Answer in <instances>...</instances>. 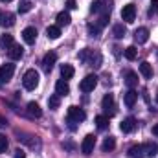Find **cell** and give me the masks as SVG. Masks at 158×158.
I'll return each instance as SVG.
<instances>
[{"instance_id":"obj_33","label":"cell","mask_w":158,"mask_h":158,"mask_svg":"<svg viewBox=\"0 0 158 158\" xmlns=\"http://www.w3.org/2000/svg\"><path fill=\"white\" fill-rule=\"evenodd\" d=\"M149 13H151V15L158 13V0H151V7H149Z\"/></svg>"},{"instance_id":"obj_34","label":"cell","mask_w":158,"mask_h":158,"mask_svg":"<svg viewBox=\"0 0 158 158\" xmlns=\"http://www.w3.org/2000/svg\"><path fill=\"white\" fill-rule=\"evenodd\" d=\"M66 7L68 9H76L77 6H76V0H66Z\"/></svg>"},{"instance_id":"obj_37","label":"cell","mask_w":158,"mask_h":158,"mask_svg":"<svg viewBox=\"0 0 158 158\" xmlns=\"http://www.w3.org/2000/svg\"><path fill=\"white\" fill-rule=\"evenodd\" d=\"M153 134H155V136H158V123L153 127Z\"/></svg>"},{"instance_id":"obj_32","label":"cell","mask_w":158,"mask_h":158,"mask_svg":"<svg viewBox=\"0 0 158 158\" xmlns=\"http://www.w3.org/2000/svg\"><path fill=\"white\" fill-rule=\"evenodd\" d=\"M6 149H7V138L0 134V153H6Z\"/></svg>"},{"instance_id":"obj_31","label":"cell","mask_w":158,"mask_h":158,"mask_svg":"<svg viewBox=\"0 0 158 158\" xmlns=\"http://www.w3.org/2000/svg\"><path fill=\"white\" fill-rule=\"evenodd\" d=\"M99 31H101V28H99L98 24H96V26H94V24H88V33H90L92 37H98Z\"/></svg>"},{"instance_id":"obj_36","label":"cell","mask_w":158,"mask_h":158,"mask_svg":"<svg viewBox=\"0 0 158 158\" xmlns=\"http://www.w3.org/2000/svg\"><path fill=\"white\" fill-rule=\"evenodd\" d=\"M4 125H7V119L4 118V116H0V127H4Z\"/></svg>"},{"instance_id":"obj_13","label":"cell","mask_w":158,"mask_h":158,"mask_svg":"<svg viewBox=\"0 0 158 158\" xmlns=\"http://www.w3.org/2000/svg\"><path fill=\"white\" fill-rule=\"evenodd\" d=\"M136 119L134 118H125L121 121V125H119V129H121V132H132L134 129H136Z\"/></svg>"},{"instance_id":"obj_29","label":"cell","mask_w":158,"mask_h":158,"mask_svg":"<svg viewBox=\"0 0 158 158\" xmlns=\"http://www.w3.org/2000/svg\"><path fill=\"white\" fill-rule=\"evenodd\" d=\"M11 44H13V37H11V35H2V37H0V46H2L4 50H9Z\"/></svg>"},{"instance_id":"obj_20","label":"cell","mask_w":158,"mask_h":158,"mask_svg":"<svg viewBox=\"0 0 158 158\" xmlns=\"http://www.w3.org/2000/svg\"><path fill=\"white\" fill-rule=\"evenodd\" d=\"M125 85H127L129 88H134V86L138 85V76H136L134 72H127V74H125Z\"/></svg>"},{"instance_id":"obj_7","label":"cell","mask_w":158,"mask_h":158,"mask_svg":"<svg viewBox=\"0 0 158 158\" xmlns=\"http://www.w3.org/2000/svg\"><path fill=\"white\" fill-rule=\"evenodd\" d=\"M136 19V7L132 6V4H127V6H123V9H121V20L123 22H132Z\"/></svg>"},{"instance_id":"obj_21","label":"cell","mask_w":158,"mask_h":158,"mask_svg":"<svg viewBox=\"0 0 158 158\" xmlns=\"http://www.w3.org/2000/svg\"><path fill=\"white\" fill-rule=\"evenodd\" d=\"M74 74H76V70H74L72 64H63V66H61V76H63V79L74 77Z\"/></svg>"},{"instance_id":"obj_10","label":"cell","mask_w":158,"mask_h":158,"mask_svg":"<svg viewBox=\"0 0 158 158\" xmlns=\"http://www.w3.org/2000/svg\"><path fill=\"white\" fill-rule=\"evenodd\" d=\"M136 99H138V92L136 90H127L125 94H123V103H125V107H134V103H136Z\"/></svg>"},{"instance_id":"obj_18","label":"cell","mask_w":158,"mask_h":158,"mask_svg":"<svg viewBox=\"0 0 158 158\" xmlns=\"http://www.w3.org/2000/svg\"><path fill=\"white\" fill-rule=\"evenodd\" d=\"M46 35H48V39H59L61 37V28L55 24V26H48L46 28Z\"/></svg>"},{"instance_id":"obj_17","label":"cell","mask_w":158,"mask_h":158,"mask_svg":"<svg viewBox=\"0 0 158 158\" xmlns=\"http://www.w3.org/2000/svg\"><path fill=\"white\" fill-rule=\"evenodd\" d=\"M72 22V19H70V13L68 11H61L59 15H57V26L61 28V26H68Z\"/></svg>"},{"instance_id":"obj_24","label":"cell","mask_w":158,"mask_h":158,"mask_svg":"<svg viewBox=\"0 0 158 158\" xmlns=\"http://www.w3.org/2000/svg\"><path fill=\"white\" fill-rule=\"evenodd\" d=\"M116 147V140L112 138V136H109V138H105V142H103V145H101V149L105 151V153H109V151H112Z\"/></svg>"},{"instance_id":"obj_12","label":"cell","mask_w":158,"mask_h":158,"mask_svg":"<svg viewBox=\"0 0 158 158\" xmlns=\"http://www.w3.org/2000/svg\"><path fill=\"white\" fill-rule=\"evenodd\" d=\"M134 40H136L138 44L147 42V40H149V30H147V28H138V30H134Z\"/></svg>"},{"instance_id":"obj_11","label":"cell","mask_w":158,"mask_h":158,"mask_svg":"<svg viewBox=\"0 0 158 158\" xmlns=\"http://www.w3.org/2000/svg\"><path fill=\"white\" fill-rule=\"evenodd\" d=\"M22 39L26 44H35V40H37V30L35 28H26L24 31H22Z\"/></svg>"},{"instance_id":"obj_38","label":"cell","mask_w":158,"mask_h":158,"mask_svg":"<svg viewBox=\"0 0 158 158\" xmlns=\"http://www.w3.org/2000/svg\"><path fill=\"white\" fill-rule=\"evenodd\" d=\"M2 15H4V13H2V11H0V24H2Z\"/></svg>"},{"instance_id":"obj_39","label":"cell","mask_w":158,"mask_h":158,"mask_svg":"<svg viewBox=\"0 0 158 158\" xmlns=\"http://www.w3.org/2000/svg\"><path fill=\"white\" fill-rule=\"evenodd\" d=\"M0 2H11V0H0Z\"/></svg>"},{"instance_id":"obj_3","label":"cell","mask_w":158,"mask_h":158,"mask_svg":"<svg viewBox=\"0 0 158 158\" xmlns=\"http://www.w3.org/2000/svg\"><path fill=\"white\" fill-rule=\"evenodd\" d=\"M22 83H24V88L26 90H33L37 85H39V72L37 70H28L26 74H24V77H22Z\"/></svg>"},{"instance_id":"obj_15","label":"cell","mask_w":158,"mask_h":158,"mask_svg":"<svg viewBox=\"0 0 158 158\" xmlns=\"http://www.w3.org/2000/svg\"><path fill=\"white\" fill-rule=\"evenodd\" d=\"M28 114H30V118H40V116H42V110H40L39 103L30 101V103H28Z\"/></svg>"},{"instance_id":"obj_2","label":"cell","mask_w":158,"mask_h":158,"mask_svg":"<svg viewBox=\"0 0 158 158\" xmlns=\"http://www.w3.org/2000/svg\"><path fill=\"white\" fill-rule=\"evenodd\" d=\"M101 109H103V112H105L107 118H110V116L116 114V101H114L112 94H105V98L101 101Z\"/></svg>"},{"instance_id":"obj_27","label":"cell","mask_w":158,"mask_h":158,"mask_svg":"<svg viewBox=\"0 0 158 158\" xmlns=\"http://www.w3.org/2000/svg\"><path fill=\"white\" fill-rule=\"evenodd\" d=\"M112 33H114V37H116V39H121V37H125L127 30H125V26H123V24H116V26L112 28Z\"/></svg>"},{"instance_id":"obj_25","label":"cell","mask_w":158,"mask_h":158,"mask_svg":"<svg viewBox=\"0 0 158 158\" xmlns=\"http://www.w3.org/2000/svg\"><path fill=\"white\" fill-rule=\"evenodd\" d=\"M13 24H15V15H13V13H4V15H2V26L11 28Z\"/></svg>"},{"instance_id":"obj_1","label":"cell","mask_w":158,"mask_h":158,"mask_svg":"<svg viewBox=\"0 0 158 158\" xmlns=\"http://www.w3.org/2000/svg\"><path fill=\"white\" fill-rule=\"evenodd\" d=\"M85 118H86V114H85L83 109H79V107H70L68 109V123H70V129H76L74 123L85 121Z\"/></svg>"},{"instance_id":"obj_28","label":"cell","mask_w":158,"mask_h":158,"mask_svg":"<svg viewBox=\"0 0 158 158\" xmlns=\"http://www.w3.org/2000/svg\"><path fill=\"white\" fill-rule=\"evenodd\" d=\"M59 105H61V96L53 94V96L48 98V107H50V109H57Z\"/></svg>"},{"instance_id":"obj_26","label":"cell","mask_w":158,"mask_h":158,"mask_svg":"<svg viewBox=\"0 0 158 158\" xmlns=\"http://www.w3.org/2000/svg\"><path fill=\"white\" fill-rule=\"evenodd\" d=\"M96 127L99 131H105L109 127V118L107 116H96Z\"/></svg>"},{"instance_id":"obj_35","label":"cell","mask_w":158,"mask_h":158,"mask_svg":"<svg viewBox=\"0 0 158 158\" xmlns=\"http://www.w3.org/2000/svg\"><path fill=\"white\" fill-rule=\"evenodd\" d=\"M15 158H26V153H24L22 149H17V151H15Z\"/></svg>"},{"instance_id":"obj_9","label":"cell","mask_w":158,"mask_h":158,"mask_svg":"<svg viewBox=\"0 0 158 158\" xmlns=\"http://www.w3.org/2000/svg\"><path fill=\"white\" fill-rule=\"evenodd\" d=\"M22 53H24V48L20 46V44H11V48L7 50V55H9V59H13V61H19L20 57H22Z\"/></svg>"},{"instance_id":"obj_5","label":"cell","mask_w":158,"mask_h":158,"mask_svg":"<svg viewBox=\"0 0 158 158\" xmlns=\"http://www.w3.org/2000/svg\"><path fill=\"white\" fill-rule=\"evenodd\" d=\"M13 74H15V64H13V63L2 64V66H0V85L7 83L9 79L13 77Z\"/></svg>"},{"instance_id":"obj_8","label":"cell","mask_w":158,"mask_h":158,"mask_svg":"<svg viewBox=\"0 0 158 158\" xmlns=\"http://www.w3.org/2000/svg\"><path fill=\"white\" fill-rule=\"evenodd\" d=\"M55 61H57V53H55V52H48V53L42 57V68H44V72H50V70L53 68Z\"/></svg>"},{"instance_id":"obj_4","label":"cell","mask_w":158,"mask_h":158,"mask_svg":"<svg viewBox=\"0 0 158 158\" xmlns=\"http://www.w3.org/2000/svg\"><path fill=\"white\" fill-rule=\"evenodd\" d=\"M96 85H98V76L96 74H88L79 83V88H81V92H92L96 88Z\"/></svg>"},{"instance_id":"obj_40","label":"cell","mask_w":158,"mask_h":158,"mask_svg":"<svg viewBox=\"0 0 158 158\" xmlns=\"http://www.w3.org/2000/svg\"><path fill=\"white\" fill-rule=\"evenodd\" d=\"M156 101H158V92H156Z\"/></svg>"},{"instance_id":"obj_22","label":"cell","mask_w":158,"mask_h":158,"mask_svg":"<svg viewBox=\"0 0 158 158\" xmlns=\"http://www.w3.org/2000/svg\"><path fill=\"white\" fill-rule=\"evenodd\" d=\"M143 153H145V156H155L158 155V145L156 143H143Z\"/></svg>"},{"instance_id":"obj_14","label":"cell","mask_w":158,"mask_h":158,"mask_svg":"<svg viewBox=\"0 0 158 158\" xmlns=\"http://www.w3.org/2000/svg\"><path fill=\"white\" fill-rule=\"evenodd\" d=\"M68 92H70V86H68L66 79H59V81L55 83V94H57V96H66Z\"/></svg>"},{"instance_id":"obj_23","label":"cell","mask_w":158,"mask_h":158,"mask_svg":"<svg viewBox=\"0 0 158 158\" xmlns=\"http://www.w3.org/2000/svg\"><path fill=\"white\" fill-rule=\"evenodd\" d=\"M123 55H125V59H127V61H134V59H136V55H138L136 46H127V48H125V52H123Z\"/></svg>"},{"instance_id":"obj_6","label":"cell","mask_w":158,"mask_h":158,"mask_svg":"<svg viewBox=\"0 0 158 158\" xmlns=\"http://www.w3.org/2000/svg\"><path fill=\"white\" fill-rule=\"evenodd\" d=\"M94 145H96V136L94 134H86L85 140H83V143H81V153L83 155H92Z\"/></svg>"},{"instance_id":"obj_19","label":"cell","mask_w":158,"mask_h":158,"mask_svg":"<svg viewBox=\"0 0 158 158\" xmlns=\"http://www.w3.org/2000/svg\"><path fill=\"white\" fill-rule=\"evenodd\" d=\"M129 156H131V158L145 156V153H143V145H132V147L129 149Z\"/></svg>"},{"instance_id":"obj_30","label":"cell","mask_w":158,"mask_h":158,"mask_svg":"<svg viewBox=\"0 0 158 158\" xmlns=\"http://www.w3.org/2000/svg\"><path fill=\"white\" fill-rule=\"evenodd\" d=\"M30 9H31V2L30 0H22L19 4V13H28Z\"/></svg>"},{"instance_id":"obj_16","label":"cell","mask_w":158,"mask_h":158,"mask_svg":"<svg viewBox=\"0 0 158 158\" xmlns=\"http://www.w3.org/2000/svg\"><path fill=\"white\" fill-rule=\"evenodd\" d=\"M140 74H142L145 79H151L153 77V64L147 63V61H143V63L140 64Z\"/></svg>"}]
</instances>
